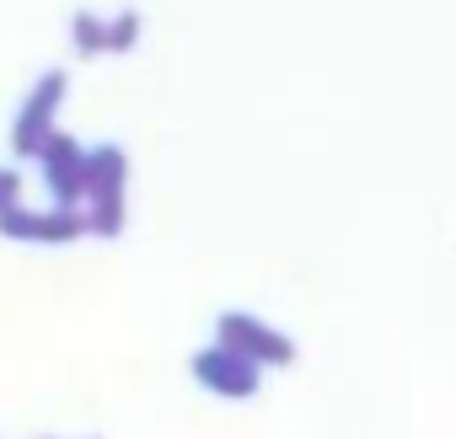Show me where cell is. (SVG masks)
Here are the masks:
<instances>
[{
  "instance_id": "6da1fadb",
  "label": "cell",
  "mask_w": 456,
  "mask_h": 439,
  "mask_svg": "<svg viewBox=\"0 0 456 439\" xmlns=\"http://www.w3.org/2000/svg\"><path fill=\"white\" fill-rule=\"evenodd\" d=\"M220 348L242 354L248 364H290L296 359L290 338L264 327V322H253V316H220Z\"/></svg>"
},
{
  "instance_id": "7a4b0ae2",
  "label": "cell",
  "mask_w": 456,
  "mask_h": 439,
  "mask_svg": "<svg viewBox=\"0 0 456 439\" xmlns=\"http://www.w3.org/2000/svg\"><path fill=\"white\" fill-rule=\"evenodd\" d=\"M193 380L204 386V391H215V396H253L258 391V364H248L242 354H232V348H204L199 359H193Z\"/></svg>"
},
{
  "instance_id": "3957f363",
  "label": "cell",
  "mask_w": 456,
  "mask_h": 439,
  "mask_svg": "<svg viewBox=\"0 0 456 439\" xmlns=\"http://www.w3.org/2000/svg\"><path fill=\"white\" fill-rule=\"evenodd\" d=\"M0 231L17 236V242H70L81 236V220L70 209L60 214H28V209H0Z\"/></svg>"
},
{
  "instance_id": "277c9868",
  "label": "cell",
  "mask_w": 456,
  "mask_h": 439,
  "mask_svg": "<svg viewBox=\"0 0 456 439\" xmlns=\"http://www.w3.org/2000/svg\"><path fill=\"white\" fill-rule=\"evenodd\" d=\"M38 156H44V177H49V188H54L65 204L86 193V156H81L70 140H49Z\"/></svg>"
},
{
  "instance_id": "5b68a950",
  "label": "cell",
  "mask_w": 456,
  "mask_h": 439,
  "mask_svg": "<svg viewBox=\"0 0 456 439\" xmlns=\"http://www.w3.org/2000/svg\"><path fill=\"white\" fill-rule=\"evenodd\" d=\"M60 76H49L38 92H33V102H28V113H22V124H17V150L22 156H38L44 145H49V118H54V102H60Z\"/></svg>"
},
{
  "instance_id": "8992f818",
  "label": "cell",
  "mask_w": 456,
  "mask_h": 439,
  "mask_svg": "<svg viewBox=\"0 0 456 439\" xmlns=\"http://www.w3.org/2000/svg\"><path fill=\"white\" fill-rule=\"evenodd\" d=\"M12 198H17V177L0 172V209H12Z\"/></svg>"
}]
</instances>
